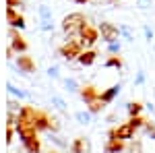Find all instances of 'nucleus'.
I'll list each match as a JSON object with an SVG mask.
<instances>
[{"label":"nucleus","mask_w":155,"mask_h":153,"mask_svg":"<svg viewBox=\"0 0 155 153\" xmlns=\"http://www.w3.org/2000/svg\"><path fill=\"white\" fill-rule=\"evenodd\" d=\"M145 81H147V75H145V71H139L137 72V77H134V85H145Z\"/></svg>","instance_id":"c85d7f7f"},{"label":"nucleus","mask_w":155,"mask_h":153,"mask_svg":"<svg viewBox=\"0 0 155 153\" xmlns=\"http://www.w3.org/2000/svg\"><path fill=\"white\" fill-rule=\"evenodd\" d=\"M104 151L106 153H122L124 151V141H120L116 137H110L106 143V147H104Z\"/></svg>","instance_id":"9d476101"},{"label":"nucleus","mask_w":155,"mask_h":153,"mask_svg":"<svg viewBox=\"0 0 155 153\" xmlns=\"http://www.w3.org/2000/svg\"><path fill=\"white\" fill-rule=\"evenodd\" d=\"M50 153H56V151H50Z\"/></svg>","instance_id":"a19ab883"},{"label":"nucleus","mask_w":155,"mask_h":153,"mask_svg":"<svg viewBox=\"0 0 155 153\" xmlns=\"http://www.w3.org/2000/svg\"><path fill=\"white\" fill-rule=\"evenodd\" d=\"M6 89H8V91H11L12 95H17L19 99H21V97H29V93H27V91H23V89H19V87H15L12 83H8V85H6Z\"/></svg>","instance_id":"5701e85b"},{"label":"nucleus","mask_w":155,"mask_h":153,"mask_svg":"<svg viewBox=\"0 0 155 153\" xmlns=\"http://www.w3.org/2000/svg\"><path fill=\"white\" fill-rule=\"evenodd\" d=\"M17 15H19V12H17V8H15V6H8V8H6V21L11 23L12 19H17Z\"/></svg>","instance_id":"2f4dec72"},{"label":"nucleus","mask_w":155,"mask_h":153,"mask_svg":"<svg viewBox=\"0 0 155 153\" xmlns=\"http://www.w3.org/2000/svg\"><path fill=\"white\" fill-rule=\"evenodd\" d=\"M143 130L151 137V141H155V124L151 122V120H145V126H143Z\"/></svg>","instance_id":"393cba45"},{"label":"nucleus","mask_w":155,"mask_h":153,"mask_svg":"<svg viewBox=\"0 0 155 153\" xmlns=\"http://www.w3.org/2000/svg\"><path fill=\"white\" fill-rule=\"evenodd\" d=\"M81 97H83L85 104H91L93 99H97L99 97V93H97L95 87H91V85H87V87H81Z\"/></svg>","instance_id":"f8f14e48"},{"label":"nucleus","mask_w":155,"mask_h":153,"mask_svg":"<svg viewBox=\"0 0 155 153\" xmlns=\"http://www.w3.org/2000/svg\"><path fill=\"white\" fill-rule=\"evenodd\" d=\"M50 130H52V132H58L60 130V122L56 118H50Z\"/></svg>","instance_id":"f704fd0d"},{"label":"nucleus","mask_w":155,"mask_h":153,"mask_svg":"<svg viewBox=\"0 0 155 153\" xmlns=\"http://www.w3.org/2000/svg\"><path fill=\"white\" fill-rule=\"evenodd\" d=\"M120 50H122V44H120V39H118V42H112V44H107V52H110V54H120Z\"/></svg>","instance_id":"a878e982"},{"label":"nucleus","mask_w":155,"mask_h":153,"mask_svg":"<svg viewBox=\"0 0 155 153\" xmlns=\"http://www.w3.org/2000/svg\"><path fill=\"white\" fill-rule=\"evenodd\" d=\"M97 54L93 52V50H83L81 54H79V58H77V62L81 64V66H91L93 62H95Z\"/></svg>","instance_id":"9b49d317"},{"label":"nucleus","mask_w":155,"mask_h":153,"mask_svg":"<svg viewBox=\"0 0 155 153\" xmlns=\"http://www.w3.org/2000/svg\"><path fill=\"white\" fill-rule=\"evenodd\" d=\"M39 29L46 31V33H52L54 31V25H52V21H39Z\"/></svg>","instance_id":"cd10ccee"},{"label":"nucleus","mask_w":155,"mask_h":153,"mask_svg":"<svg viewBox=\"0 0 155 153\" xmlns=\"http://www.w3.org/2000/svg\"><path fill=\"white\" fill-rule=\"evenodd\" d=\"M120 89H122V85H112L110 89H106V91H101L99 93V99L104 101V104H112L114 99H116V95H120Z\"/></svg>","instance_id":"1a4fd4ad"},{"label":"nucleus","mask_w":155,"mask_h":153,"mask_svg":"<svg viewBox=\"0 0 155 153\" xmlns=\"http://www.w3.org/2000/svg\"><path fill=\"white\" fill-rule=\"evenodd\" d=\"M17 66H19V71L23 72V75L35 71V62H33V58H31V56H25V54H21V56L17 58Z\"/></svg>","instance_id":"0eeeda50"},{"label":"nucleus","mask_w":155,"mask_h":153,"mask_svg":"<svg viewBox=\"0 0 155 153\" xmlns=\"http://www.w3.org/2000/svg\"><path fill=\"white\" fill-rule=\"evenodd\" d=\"M120 35L126 42H134V31H132L130 25H120Z\"/></svg>","instance_id":"f3484780"},{"label":"nucleus","mask_w":155,"mask_h":153,"mask_svg":"<svg viewBox=\"0 0 155 153\" xmlns=\"http://www.w3.org/2000/svg\"><path fill=\"white\" fill-rule=\"evenodd\" d=\"M151 6V0H137V8H141V11H147Z\"/></svg>","instance_id":"72a5a7b5"},{"label":"nucleus","mask_w":155,"mask_h":153,"mask_svg":"<svg viewBox=\"0 0 155 153\" xmlns=\"http://www.w3.org/2000/svg\"><path fill=\"white\" fill-rule=\"evenodd\" d=\"M85 151V139H74L71 145V153H83Z\"/></svg>","instance_id":"4be33fe9"},{"label":"nucleus","mask_w":155,"mask_h":153,"mask_svg":"<svg viewBox=\"0 0 155 153\" xmlns=\"http://www.w3.org/2000/svg\"><path fill=\"white\" fill-rule=\"evenodd\" d=\"M74 2H79V4H85V2H89V0H74Z\"/></svg>","instance_id":"ea45409f"},{"label":"nucleus","mask_w":155,"mask_h":153,"mask_svg":"<svg viewBox=\"0 0 155 153\" xmlns=\"http://www.w3.org/2000/svg\"><path fill=\"white\" fill-rule=\"evenodd\" d=\"M37 15H39V21H52V8L48 4H39Z\"/></svg>","instance_id":"dca6fc26"},{"label":"nucleus","mask_w":155,"mask_h":153,"mask_svg":"<svg viewBox=\"0 0 155 153\" xmlns=\"http://www.w3.org/2000/svg\"><path fill=\"white\" fill-rule=\"evenodd\" d=\"M11 27H15V29H25V19L21 15H17V19L11 21Z\"/></svg>","instance_id":"bb28decb"},{"label":"nucleus","mask_w":155,"mask_h":153,"mask_svg":"<svg viewBox=\"0 0 155 153\" xmlns=\"http://www.w3.org/2000/svg\"><path fill=\"white\" fill-rule=\"evenodd\" d=\"M8 37H11V48H12V52H17V54H25V52H27V48H29V46H27V42H25L23 37L15 31V27L11 29Z\"/></svg>","instance_id":"39448f33"},{"label":"nucleus","mask_w":155,"mask_h":153,"mask_svg":"<svg viewBox=\"0 0 155 153\" xmlns=\"http://www.w3.org/2000/svg\"><path fill=\"white\" fill-rule=\"evenodd\" d=\"M91 112L89 110H85V112H77L74 114V118H77V122H81V124H91Z\"/></svg>","instance_id":"6ab92c4d"},{"label":"nucleus","mask_w":155,"mask_h":153,"mask_svg":"<svg viewBox=\"0 0 155 153\" xmlns=\"http://www.w3.org/2000/svg\"><path fill=\"white\" fill-rule=\"evenodd\" d=\"M130 153H143V145L139 141H134L132 139V145H130Z\"/></svg>","instance_id":"473e14b6"},{"label":"nucleus","mask_w":155,"mask_h":153,"mask_svg":"<svg viewBox=\"0 0 155 153\" xmlns=\"http://www.w3.org/2000/svg\"><path fill=\"white\" fill-rule=\"evenodd\" d=\"M33 128H35L37 132H41V130H50V116H48V114H44V112H35Z\"/></svg>","instance_id":"6e6552de"},{"label":"nucleus","mask_w":155,"mask_h":153,"mask_svg":"<svg viewBox=\"0 0 155 153\" xmlns=\"http://www.w3.org/2000/svg\"><path fill=\"white\" fill-rule=\"evenodd\" d=\"M12 135H15V128L8 126V132H6V143H12Z\"/></svg>","instance_id":"e433bc0d"},{"label":"nucleus","mask_w":155,"mask_h":153,"mask_svg":"<svg viewBox=\"0 0 155 153\" xmlns=\"http://www.w3.org/2000/svg\"><path fill=\"white\" fill-rule=\"evenodd\" d=\"M99 37L106 42V44H112V42H118L120 39V27L114 23H110V21H101L99 23Z\"/></svg>","instance_id":"f03ea898"},{"label":"nucleus","mask_w":155,"mask_h":153,"mask_svg":"<svg viewBox=\"0 0 155 153\" xmlns=\"http://www.w3.org/2000/svg\"><path fill=\"white\" fill-rule=\"evenodd\" d=\"M64 89L68 91V93H81V85H79V81L77 79H72V77H68V79H64Z\"/></svg>","instance_id":"4468645a"},{"label":"nucleus","mask_w":155,"mask_h":153,"mask_svg":"<svg viewBox=\"0 0 155 153\" xmlns=\"http://www.w3.org/2000/svg\"><path fill=\"white\" fill-rule=\"evenodd\" d=\"M50 143L58 145L60 149H68V143H66V141H62V137H58L56 132H52V137H50Z\"/></svg>","instance_id":"b1692460"},{"label":"nucleus","mask_w":155,"mask_h":153,"mask_svg":"<svg viewBox=\"0 0 155 153\" xmlns=\"http://www.w3.org/2000/svg\"><path fill=\"white\" fill-rule=\"evenodd\" d=\"M83 52V46H81V42H66L64 46L58 50V54L62 56V58L66 60V62H71V60H77L79 58V54Z\"/></svg>","instance_id":"7ed1b4c3"},{"label":"nucleus","mask_w":155,"mask_h":153,"mask_svg":"<svg viewBox=\"0 0 155 153\" xmlns=\"http://www.w3.org/2000/svg\"><path fill=\"white\" fill-rule=\"evenodd\" d=\"M6 2H8V6H15V8H17V6H23L21 0H6Z\"/></svg>","instance_id":"4c0bfd02"},{"label":"nucleus","mask_w":155,"mask_h":153,"mask_svg":"<svg viewBox=\"0 0 155 153\" xmlns=\"http://www.w3.org/2000/svg\"><path fill=\"white\" fill-rule=\"evenodd\" d=\"M145 108L151 112V114H155V108H153V104H145Z\"/></svg>","instance_id":"58836bf2"},{"label":"nucleus","mask_w":155,"mask_h":153,"mask_svg":"<svg viewBox=\"0 0 155 153\" xmlns=\"http://www.w3.org/2000/svg\"><path fill=\"white\" fill-rule=\"evenodd\" d=\"M8 110H11V112H19V110H21V106H19V101H8Z\"/></svg>","instance_id":"c9c22d12"},{"label":"nucleus","mask_w":155,"mask_h":153,"mask_svg":"<svg viewBox=\"0 0 155 153\" xmlns=\"http://www.w3.org/2000/svg\"><path fill=\"white\" fill-rule=\"evenodd\" d=\"M46 75H48L50 79H60V68L58 66H50L48 71H46Z\"/></svg>","instance_id":"c756f323"},{"label":"nucleus","mask_w":155,"mask_h":153,"mask_svg":"<svg viewBox=\"0 0 155 153\" xmlns=\"http://www.w3.org/2000/svg\"><path fill=\"white\" fill-rule=\"evenodd\" d=\"M114 132H116V139H120V141H132L137 130L132 128L128 122H124V124H120L118 128H114Z\"/></svg>","instance_id":"423d86ee"},{"label":"nucleus","mask_w":155,"mask_h":153,"mask_svg":"<svg viewBox=\"0 0 155 153\" xmlns=\"http://www.w3.org/2000/svg\"><path fill=\"white\" fill-rule=\"evenodd\" d=\"M143 33H145V39H147V42H153L155 33H153V29H151L149 25H143Z\"/></svg>","instance_id":"7c9ffc66"},{"label":"nucleus","mask_w":155,"mask_h":153,"mask_svg":"<svg viewBox=\"0 0 155 153\" xmlns=\"http://www.w3.org/2000/svg\"><path fill=\"white\" fill-rule=\"evenodd\" d=\"M79 35H81V46H93L97 39H99V29H93V27H89V25H85L83 29L79 31Z\"/></svg>","instance_id":"20e7f679"},{"label":"nucleus","mask_w":155,"mask_h":153,"mask_svg":"<svg viewBox=\"0 0 155 153\" xmlns=\"http://www.w3.org/2000/svg\"><path fill=\"white\" fill-rule=\"evenodd\" d=\"M128 124H130L134 130H141V128L145 126V118H143V116H130Z\"/></svg>","instance_id":"412c9836"},{"label":"nucleus","mask_w":155,"mask_h":153,"mask_svg":"<svg viewBox=\"0 0 155 153\" xmlns=\"http://www.w3.org/2000/svg\"><path fill=\"white\" fill-rule=\"evenodd\" d=\"M87 106H89V112H91V114H99V112L106 108V106H104V101H101L99 97H97V99H93L91 104H87Z\"/></svg>","instance_id":"aec40b11"},{"label":"nucleus","mask_w":155,"mask_h":153,"mask_svg":"<svg viewBox=\"0 0 155 153\" xmlns=\"http://www.w3.org/2000/svg\"><path fill=\"white\" fill-rule=\"evenodd\" d=\"M104 66H106V68H118L120 71V68L124 66V62H122V58H120L118 54H112V56L104 62Z\"/></svg>","instance_id":"2eb2a0df"},{"label":"nucleus","mask_w":155,"mask_h":153,"mask_svg":"<svg viewBox=\"0 0 155 153\" xmlns=\"http://www.w3.org/2000/svg\"><path fill=\"white\" fill-rule=\"evenodd\" d=\"M52 106L56 108V110H60V112H66V110H68L66 101H64L60 95H52Z\"/></svg>","instance_id":"a211bd4d"},{"label":"nucleus","mask_w":155,"mask_h":153,"mask_svg":"<svg viewBox=\"0 0 155 153\" xmlns=\"http://www.w3.org/2000/svg\"><path fill=\"white\" fill-rule=\"evenodd\" d=\"M143 110H145V104H141V101H128V104H126L128 116H141Z\"/></svg>","instance_id":"ddd939ff"},{"label":"nucleus","mask_w":155,"mask_h":153,"mask_svg":"<svg viewBox=\"0 0 155 153\" xmlns=\"http://www.w3.org/2000/svg\"><path fill=\"white\" fill-rule=\"evenodd\" d=\"M85 25H87V19H85L83 12H71V15H66L64 19H62V31L66 33V35L71 37L74 33H79L81 29H83Z\"/></svg>","instance_id":"f257e3e1"}]
</instances>
